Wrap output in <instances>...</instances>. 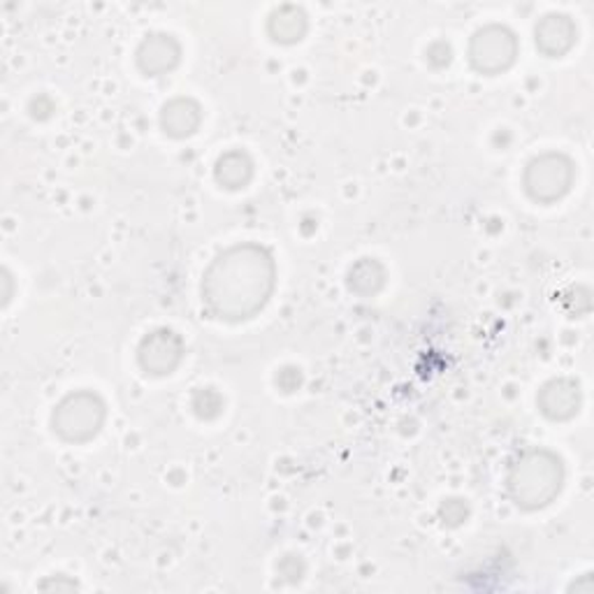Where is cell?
I'll return each instance as SVG.
<instances>
[{"label": "cell", "instance_id": "cell-1", "mask_svg": "<svg viewBox=\"0 0 594 594\" xmlns=\"http://www.w3.org/2000/svg\"><path fill=\"white\" fill-rule=\"evenodd\" d=\"M274 284L276 265L272 253L253 241H245L212 260L202 276V302L221 321H249L265 309Z\"/></svg>", "mask_w": 594, "mask_h": 594}, {"label": "cell", "instance_id": "cell-2", "mask_svg": "<svg viewBox=\"0 0 594 594\" xmlns=\"http://www.w3.org/2000/svg\"><path fill=\"white\" fill-rule=\"evenodd\" d=\"M562 483V460L546 449H530L520 453L511 464L507 488L515 507L523 511H538L560 495Z\"/></svg>", "mask_w": 594, "mask_h": 594}, {"label": "cell", "instance_id": "cell-3", "mask_svg": "<svg viewBox=\"0 0 594 594\" xmlns=\"http://www.w3.org/2000/svg\"><path fill=\"white\" fill-rule=\"evenodd\" d=\"M105 402L91 390L66 395L54 408L51 427L68 443H86L100 432L105 423Z\"/></svg>", "mask_w": 594, "mask_h": 594}, {"label": "cell", "instance_id": "cell-4", "mask_svg": "<svg viewBox=\"0 0 594 594\" xmlns=\"http://www.w3.org/2000/svg\"><path fill=\"white\" fill-rule=\"evenodd\" d=\"M573 175V163L565 154H544L527 165L525 191L538 204H553L569 193Z\"/></svg>", "mask_w": 594, "mask_h": 594}, {"label": "cell", "instance_id": "cell-5", "mask_svg": "<svg viewBox=\"0 0 594 594\" xmlns=\"http://www.w3.org/2000/svg\"><path fill=\"white\" fill-rule=\"evenodd\" d=\"M518 40L507 26H486L474 33L470 43V63L480 74H499L515 63Z\"/></svg>", "mask_w": 594, "mask_h": 594}, {"label": "cell", "instance_id": "cell-6", "mask_svg": "<svg viewBox=\"0 0 594 594\" xmlns=\"http://www.w3.org/2000/svg\"><path fill=\"white\" fill-rule=\"evenodd\" d=\"M183 342L177 332L161 328L152 334H146L138 348L140 367L152 377H167L181 365L183 360Z\"/></svg>", "mask_w": 594, "mask_h": 594}, {"label": "cell", "instance_id": "cell-7", "mask_svg": "<svg viewBox=\"0 0 594 594\" xmlns=\"http://www.w3.org/2000/svg\"><path fill=\"white\" fill-rule=\"evenodd\" d=\"M538 408L550 420H569L581 408V388L571 379H553L538 390Z\"/></svg>", "mask_w": 594, "mask_h": 594}, {"label": "cell", "instance_id": "cell-8", "mask_svg": "<svg viewBox=\"0 0 594 594\" xmlns=\"http://www.w3.org/2000/svg\"><path fill=\"white\" fill-rule=\"evenodd\" d=\"M181 47L173 35L154 33L146 35V40L138 49V66L148 78H161L177 68Z\"/></svg>", "mask_w": 594, "mask_h": 594}, {"label": "cell", "instance_id": "cell-9", "mask_svg": "<svg viewBox=\"0 0 594 594\" xmlns=\"http://www.w3.org/2000/svg\"><path fill=\"white\" fill-rule=\"evenodd\" d=\"M536 47L542 54L550 56V59H560L573 45H575V24L567 14H546L538 19L536 24Z\"/></svg>", "mask_w": 594, "mask_h": 594}, {"label": "cell", "instance_id": "cell-10", "mask_svg": "<svg viewBox=\"0 0 594 594\" xmlns=\"http://www.w3.org/2000/svg\"><path fill=\"white\" fill-rule=\"evenodd\" d=\"M202 109L193 98H175L161 111V126L170 138H191L200 128Z\"/></svg>", "mask_w": 594, "mask_h": 594}, {"label": "cell", "instance_id": "cell-11", "mask_svg": "<svg viewBox=\"0 0 594 594\" xmlns=\"http://www.w3.org/2000/svg\"><path fill=\"white\" fill-rule=\"evenodd\" d=\"M214 175L223 189L239 191V189H245V186L253 177V161L249 158V154L235 148V152H228L218 158Z\"/></svg>", "mask_w": 594, "mask_h": 594}, {"label": "cell", "instance_id": "cell-12", "mask_svg": "<svg viewBox=\"0 0 594 594\" xmlns=\"http://www.w3.org/2000/svg\"><path fill=\"white\" fill-rule=\"evenodd\" d=\"M268 28L276 43L293 45L297 40H302L307 33V14L295 5H284L272 12Z\"/></svg>", "mask_w": 594, "mask_h": 594}, {"label": "cell", "instance_id": "cell-13", "mask_svg": "<svg viewBox=\"0 0 594 594\" xmlns=\"http://www.w3.org/2000/svg\"><path fill=\"white\" fill-rule=\"evenodd\" d=\"M385 284V270L375 258H363L348 272V290L363 297L377 295Z\"/></svg>", "mask_w": 594, "mask_h": 594}, {"label": "cell", "instance_id": "cell-14", "mask_svg": "<svg viewBox=\"0 0 594 594\" xmlns=\"http://www.w3.org/2000/svg\"><path fill=\"white\" fill-rule=\"evenodd\" d=\"M193 408L200 418H216L223 408V400L212 388H202L193 397Z\"/></svg>", "mask_w": 594, "mask_h": 594}, {"label": "cell", "instance_id": "cell-15", "mask_svg": "<svg viewBox=\"0 0 594 594\" xmlns=\"http://www.w3.org/2000/svg\"><path fill=\"white\" fill-rule=\"evenodd\" d=\"M439 515L443 518V523H449V525H462L464 520H467L470 515V507L464 504L462 499H449V501H443L441 509H439Z\"/></svg>", "mask_w": 594, "mask_h": 594}]
</instances>
